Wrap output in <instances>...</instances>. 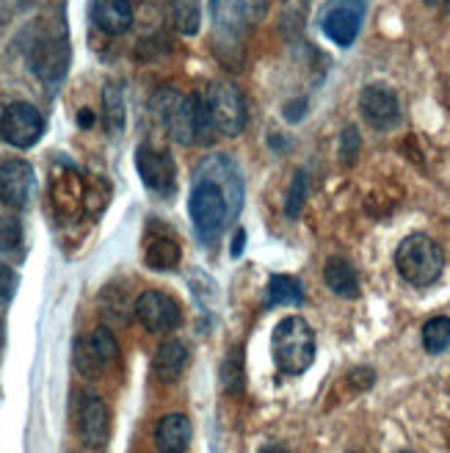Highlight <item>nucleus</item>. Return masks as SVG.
Masks as SVG:
<instances>
[{"mask_svg": "<svg viewBox=\"0 0 450 453\" xmlns=\"http://www.w3.org/2000/svg\"><path fill=\"white\" fill-rule=\"evenodd\" d=\"M152 108L157 111L161 122L169 127V133L179 144H210L216 127L210 122V113L205 105V97H183L174 88H164L152 100Z\"/></svg>", "mask_w": 450, "mask_h": 453, "instance_id": "obj_1", "label": "nucleus"}, {"mask_svg": "<svg viewBox=\"0 0 450 453\" xmlns=\"http://www.w3.org/2000/svg\"><path fill=\"white\" fill-rule=\"evenodd\" d=\"M188 213L202 246H216L224 230H227V221L238 216L227 191L208 177H196V186L188 199Z\"/></svg>", "mask_w": 450, "mask_h": 453, "instance_id": "obj_2", "label": "nucleus"}, {"mask_svg": "<svg viewBox=\"0 0 450 453\" xmlns=\"http://www.w3.org/2000/svg\"><path fill=\"white\" fill-rule=\"evenodd\" d=\"M395 268L398 274L415 288H429L442 277L445 268V255L434 238L415 233L403 238L398 252H395Z\"/></svg>", "mask_w": 450, "mask_h": 453, "instance_id": "obj_3", "label": "nucleus"}, {"mask_svg": "<svg viewBox=\"0 0 450 453\" xmlns=\"http://www.w3.org/2000/svg\"><path fill=\"white\" fill-rule=\"evenodd\" d=\"M271 349H274V362L279 373L301 376L315 359V332L304 319L290 315V319H285L274 329Z\"/></svg>", "mask_w": 450, "mask_h": 453, "instance_id": "obj_4", "label": "nucleus"}, {"mask_svg": "<svg viewBox=\"0 0 450 453\" xmlns=\"http://www.w3.org/2000/svg\"><path fill=\"white\" fill-rule=\"evenodd\" d=\"M205 105H208L210 122H213L218 135L235 139V135L243 133V127H246V103H243L240 92L233 83H213L208 88V95H205Z\"/></svg>", "mask_w": 450, "mask_h": 453, "instance_id": "obj_5", "label": "nucleus"}, {"mask_svg": "<svg viewBox=\"0 0 450 453\" xmlns=\"http://www.w3.org/2000/svg\"><path fill=\"white\" fill-rule=\"evenodd\" d=\"M365 12L368 0H329L321 14V28L337 48H351L362 31Z\"/></svg>", "mask_w": 450, "mask_h": 453, "instance_id": "obj_6", "label": "nucleus"}, {"mask_svg": "<svg viewBox=\"0 0 450 453\" xmlns=\"http://www.w3.org/2000/svg\"><path fill=\"white\" fill-rule=\"evenodd\" d=\"M44 133V117L31 103H11L0 117V135L17 150L34 147Z\"/></svg>", "mask_w": 450, "mask_h": 453, "instance_id": "obj_7", "label": "nucleus"}, {"mask_svg": "<svg viewBox=\"0 0 450 453\" xmlns=\"http://www.w3.org/2000/svg\"><path fill=\"white\" fill-rule=\"evenodd\" d=\"M136 319L152 334H169L183 324V310L161 290H144L136 302Z\"/></svg>", "mask_w": 450, "mask_h": 453, "instance_id": "obj_8", "label": "nucleus"}, {"mask_svg": "<svg viewBox=\"0 0 450 453\" xmlns=\"http://www.w3.org/2000/svg\"><path fill=\"white\" fill-rule=\"evenodd\" d=\"M136 169H139V177L144 180V186L149 191L161 194V196H172L174 194V188H177V169H174V161H172L169 152L141 144L136 150Z\"/></svg>", "mask_w": 450, "mask_h": 453, "instance_id": "obj_9", "label": "nucleus"}, {"mask_svg": "<svg viewBox=\"0 0 450 453\" xmlns=\"http://www.w3.org/2000/svg\"><path fill=\"white\" fill-rule=\"evenodd\" d=\"M359 111L373 130H393L400 122V103L395 92L385 83H373L362 88L359 97Z\"/></svg>", "mask_w": 450, "mask_h": 453, "instance_id": "obj_10", "label": "nucleus"}, {"mask_svg": "<svg viewBox=\"0 0 450 453\" xmlns=\"http://www.w3.org/2000/svg\"><path fill=\"white\" fill-rule=\"evenodd\" d=\"M36 191V174L28 161H4L0 164V199L11 208H26Z\"/></svg>", "mask_w": 450, "mask_h": 453, "instance_id": "obj_11", "label": "nucleus"}, {"mask_svg": "<svg viewBox=\"0 0 450 453\" xmlns=\"http://www.w3.org/2000/svg\"><path fill=\"white\" fill-rule=\"evenodd\" d=\"M108 432H111V415H108L105 401L97 395H86L80 403V412H78L80 442L92 450H100L108 442Z\"/></svg>", "mask_w": 450, "mask_h": 453, "instance_id": "obj_12", "label": "nucleus"}, {"mask_svg": "<svg viewBox=\"0 0 450 453\" xmlns=\"http://www.w3.org/2000/svg\"><path fill=\"white\" fill-rule=\"evenodd\" d=\"M210 12L218 28H246L268 14V0H213Z\"/></svg>", "mask_w": 450, "mask_h": 453, "instance_id": "obj_13", "label": "nucleus"}, {"mask_svg": "<svg viewBox=\"0 0 450 453\" xmlns=\"http://www.w3.org/2000/svg\"><path fill=\"white\" fill-rule=\"evenodd\" d=\"M196 177H208L213 183H218L227 196L233 199L235 211H240V202H243V183H240V172L238 166L230 161L227 155H216V157H208L205 164L199 166Z\"/></svg>", "mask_w": 450, "mask_h": 453, "instance_id": "obj_14", "label": "nucleus"}, {"mask_svg": "<svg viewBox=\"0 0 450 453\" xmlns=\"http://www.w3.org/2000/svg\"><path fill=\"white\" fill-rule=\"evenodd\" d=\"M186 365H188V349H186L183 340L169 337L157 346L155 359H152V371L161 381H166V384L177 381L179 376H183Z\"/></svg>", "mask_w": 450, "mask_h": 453, "instance_id": "obj_15", "label": "nucleus"}, {"mask_svg": "<svg viewBox=\"0 0 450 453\" xmlns=\"http://www.w3.org/2000/svg\"><path fill=\"white\" fill-rule=\"evenodd\" d=\"M92 14H95L97 28L111 36H119V34L130 31V26H133L130 0H95Z\"/></svg>", "mask_w": 450, "mask_h": 453, "instance_id": "obj_16", "label": "nucleus"}, {"mask_svg": "<svg viewBox=\"0 0 450 453\" xmlns=\"http://www.w3.org/2000/svg\"><path fill=\"white\" fill-rule=\"evenodd\" d=\"M194 428L186 415H166L155 428V442L164 453H183L191 445Z\"/></svg>", "mask_w": 450, "mask_h": 453, "instance_id": "obj_17", "label": "nucleus"}, {"mask_svg": "<svg viewBox=\"0 0 450 453\" xmlns=\"http://www.w3.org/2000/svg\"><path fill=\"white\" fill-rule=\"evenodd\" d=\"M324 280L340 299H356L359 296V277L354 265L346 257H332L324 268Z\"/></svg>", "mask_w": 450, "mask_h": 453, "instance_id": "obj_18", "label": "nucleus"}, {"mask_svg": "<svg viewBox=\"0 0 450 453\" xmlns=\"http://www.w3.org/2000/svg\"><path fill=\"white\" fill-rule=\"evenodd\" d=\"M304 302V288L296 277L274 274L268 280V304L274 307H294Z\"/></svg>", "mask_w": 450, "mask_h": 453, "instance_id": "obj_19", "label": "nucleus"}, {"mask_svg": "<svg viewBox=\"0 0 450 453\" xmlns=\"http://www.w3.org/2000/svg\"><path fill=\"white\" fill-rule=\"evenodd\" d=\"M144 260H147V265L155 268V271H169V268H174V265L179 263V246H177V241H172V238H166V235L152 238V241L147 243Z\"/></svg>", "mask_w": 450, "mask_h": 453, "instance_id": "obj_20", "label": "nucleus"}, {"mask_svg": "<svg viewBox=\"0 0 450 453\" xmlns=\"http://www.w3.org/2000/svg\"><path fill=\"white\" fill-rule=\"evenodd\" d=\"M86 351L97 362V368H103V365H111V362L119 357V343H117L114 332L105 329V326H97L92 332V337H88Z\"/></svg>", "mask_w": 450, "mask_h": 453, "instance_id": "obj_21", "label": "nucleus"}, {"mask_svg": "<svg viewBox=\"0 0 450 453\" xmlns=\"http://www.w3.org/2000/svg\"><path fill=\"white\" fill-rule=\"evenodd\" d=\"M423 346L429 354H442L450 349V319H431L423 326Z\"/></svg>", "mask_w": 450, "mask_h": 453, "instance_id": "obj_22", "label": "nucleus"}, {"mask_svg": "<svg viewBox=\"0 0 450 453\" xmlns=\"http://www.w3.org/2000/svg\"><path fill=\"white\" fill-rule=\"evenodd\" d=\"M103 103H105V122H108V130L111 133H119L125 127V100H122V88L117 83H108L105 86V95H103Z\"/></svg>", "mask_w": 450, "mask_h": 453, "instance_id": "obj_23", "label": "nucleus"}, {"mask_svg": "<svg viewBox=\"0 0 450 453\" xmlns=\"http://www.w3.org/2000/svg\"><path fill=\"white\" fill-rule=\"evenodd\" d=\"M172 19H174V28L179 34L194 36L199 31V4L196 0H174Z\"/></svg>", "mask_w": 450, "mask_h": 453, "instance_id": "obj_24", "label": "nucleus"}, {"mask_svg": "<svg viewBox=\"0 0 450 453\" xmlns=\"http://www.w3.org/2000/svg\"><path fill=\"white\" fill-rule=\"evenodd\" d=\"M22 243V226L14 216H0V252H14Z\"/></svg>", "mask_w": 450, "mask_h": 453, "instance_id": "obj_25", "label": "nucleus"}, {"mask_svg": "<svg viewBox=\"0 0 450 453\" xmlns=\"http://www.w3.org/2000/svg\"><path fill=\"white\" fill-rule=\"evenodd\" d=\"M304 191H307V177L304 172H296L294 177V188H290V196H287V216L296 219L299 211H301V202H304Z\"/></svg>", "mask_w": 450, "mask_h": 453, "instance_id": "obj_26", "label": "nucleus"}, {"mask_svg": "<svg viewBox=\"0 0 450 453\" xmlns=\"http://www.w3.org/2000/svg\"><path fill=\"white\" fill-rule=\"evenodd\" d=\"M14 290H17V274L6 263H0V307H6L14 299Z\"/></svg>", "mask_w": 450, "mask_h": 453, "instance_id": "obj_27", "label": "nucleus"}, {"mask_svg": "<svg viewBox=\"0 0 450 453\" xmlns=\"http://www.w3.org/2000/svg\"><path fill=\"white\" fill-rule=\"evenodd\" d=\"M356 150H359V133H356V127H346L343 130V150H340L343 164L356 161Z\"/></svg>", "mask_w": 450, "mask_h": 453, "instance_id": "obj_28", "label": "nucleus"}, {"mask_svg": "<svg viewBox=\"0 0 450 453\" xmlns=\"http://www.w3.org/2000/svg\"><path fill=\"white\" fill-rule=\"evenodd\" d=\"M260 453H290L287 448H279V445H268V448H263Z\"/></svg>", "mask_w": 450, "mask_h": 453, "instance_id": "obj_29", "label": "nucleus"}, {"mask_svg": "<svg viewBox=\"0 0 450 453\" xmlns=\"http://www.w3.org/2000/svg\"><path fill=\"white\" fill-rule=\"evenodd\" d=\"M398 453H415V450H398Z\"/></svg>", "mask_w": 450, "mask_h": 453, "instance_id": "obj_30", "label": "nucleus"}, {"mask_svg": "<svg viewBox=\"0 0 450 453\" xmlns=\"http://www.w3.org/2000/svg\"><path fill=\"white\" fill-rule=\"evenodd\" d=\"M431 4H439V0H431Z\"/></svg>", "mask_w": 450, "mask_h": 453, "instance_id": "obj_31", "label": "nucleus"}]
</instances>
